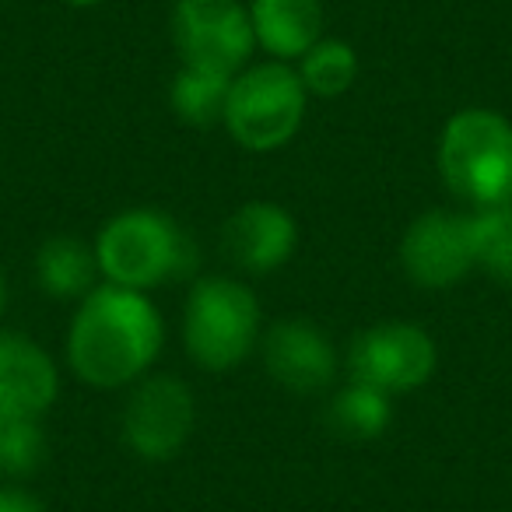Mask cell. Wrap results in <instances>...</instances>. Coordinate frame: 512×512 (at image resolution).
I'll return each instance as SVG.
<instances>
[{
  "instance_id": "cell-15",
  "label": "cell",
  "mask_w": 512,
  "mask_h": 512,
  "mask_svg": "<svg viewBox=\"0 0 512 512\" xmlns=\"http://www.w3.org/2000/svg\"><path fill=\"white\" fill-rule=\"evenodd\" d=\"M232 78L235 74H221V71H211V67L179 64L176 78H172V88H169L172 113L183 123H190V127H214V123H221L225 120Z\"/></svg>"
},
{
  "instance_id": "cell-8",
  "label": "cell",
  "mask_w": 512,
  "mask_h": 512,
  "mask_svg": "<svg viewBox=\"0 0 512 512\" xmlns=\"http://www.w3.org/2000/svg\"><path fill=\"white\" fill-rule=\"evenodd\" d=\"M435 365V341L418 323H376L348 348V379L376 386L390 397L425 386L435 376Z\"/></svg>"
},
{
  "instance_id": "cell-22",
  "label": "cell",
  "mask_w": 512,
  "mask_h": 512,
  "mask_svg": "<svg viewBox=\"0 0 512 512\" xmlns=\"http://www.w3.org/2000/svg\"><path fill=\"white\" fill-rule=\"evenodd\" d=\"M4 302H8V278L0 271V309H4Z\"/></svg>"
},
{
  "instance_id": "cell-9",
  "label": "cell",
  "mask_w": 512,
  "mask_h": 512,
  "mask_svg": "<svg viewBox=\"0 0 512 512\" xmlns=\"http://www.w3.org/2000/svg\"><path fill=\"white\" fill-rule=\"evenodd\" d=\"M400 264L418 288L442 292L474 271V239L470 214L460 211H425L407 225L400 239Z\"/></svg>"
},
{
  "instance_id": "cell-4",
  "label": "cell",
  "mask_w": 512,
  "mask_h": 512,
  "mask_svg": "<svg viewBox=\"0 0 512 512\" xmlns=\"http://www.w3.org/2000/svg\"><path fill=\"white\" fill-rule=\"evenodd\" d=\"M309 92L299 71L285 60H260L232 78L225 106V130L242 151H278L299 134Z\"/></svg>"
},
{
  "instance_id": "cell-3",
  "label": "cell",
  "mask_w": 512,
  "mask_h": 512,
  "mask_svg": "<svg viewBox=\"0 0 512 512\" xmlns=\"http://www.w3.org/2000/svg\"><path fill=\"white\" fill-rule=\"evenodd\" d=\"M439 176L463 204H512V123L495 109L470 106L439 134Z\"/></svg>"
},
{
  "instance_id": "cell-10",
  "label": "cell",
  "mask_w": 512,
  "mask_h": 512,
  "mask_svg": "<svg viewBox=\"0 0 512 512\" xmlns=\"http://www.w3.org/2000/svg\"><path fill=\"white\" fill-rule=\"evenodd\" d=\"M267 376L292 393H320L337 379V348L309 320H281L264 337Z\"/></svg>"
},
{
  "instance_id": "cell-5",
  "label": "cell",
  "mask_w": 512,
  "mask_h": 512,
  "mask_svg": "<svg viewBox=\"0 0 512 512\" xmlns=\"http://www.w3.org/2000/svg\"><path fill=\"white\" fill-rule=\"evenodd\" d=\"M260 341V299L225 274L197 278L183 309V344L207 372H228L253 355Z\"/></svg>"
},
{
  "instance_id": "cell-18",
  "label": "cell",
  "mask_w": 512,
  "mask_h": 512,
  "mask_svg": "<svg viewBox=\"0 0 512 512\" xmlns=\"http://www.w3.org/2000/svg\"><path fill=\"white\" fill-rule=\"evenodd\" d=\"M309 99H341L358 78V53L344 39H320L306 57L295 60Z\"/></svg>"
},
{
  "instance_id": "cell-21",
  "label": "cell",
  "mask_w": 512,
  "mask_h": 512,
  "mask_svg": "<svg viewBox=\"0 0 512 512\" xmlns=\"http://www.w3.org/2000/svg\"><path fill=\"white\" fill-rule=\"evenodd\" d=\"M60 4H71V8H95L102 0H60Z\"/></svg>"
},
{
  "instance_id": "cell-20",
  "label": "cell",
  "mask_w": 512,
  "mask_h": 512,
  "mask_svg": "<svg viewBox=\"0 0 512 512\" xmlns=\"http://www.w3.org/2000/svg\"><path fill=\"white\" fill-rule=\"evenodd\" d=\"M0 512H46L43 498L22 488H0Z\"/></svg>"
},
{
  "instance_id": "cell-16",
  "label": "cell",
  "mask_w": 512,
  "mask_h": 512,
  "mask_svg": "<svg viewBox=\"0 0 512 512\" xmlns=\"http://www.w3.org/2000/svg\"><path fill=\"white\" fill-rule=\"evenodd\" d=\"M393 421V397L376 386H365L348 379L344 390L330 397L327 407V425L344 439H379Z\"/></svg>"
},
{
  "instance_id": "cell-1",
  "label": "cell",
  "mask_w": 512,
  "mask_h": 512,
  "mask_svg": "<svg viewBox=\"0 0 512 512\" xmlns=\"http://www.w3.org/2000/svg\"><path fill=\"white\" fill-rule=\"evenodd\" d=\"M165 320L148 292L95 285L67 330V365L95 390H120L148 376L162 355Z\"/></svg>"
},
{
  "instance_id": "cell-2",
  "label": "cell",
  "mask_w": 512,
  "mask_h": 512,
  "mask_svg": "<svg viewBox=\"0 0 512 512\" xmlns=\"http://www.w3.org/2000/svg\"><path fill=\"white\" fill-rule=\"evenodd\" d=\"M102 281L134 292H151L165 281H179L197 267L190 235L155 207L120 211L95 235Z\"/></svg>"
},
{
  "instance_id": "cell-12",
  "label": "cell",
  "mask_w": 512,
  "mask_h": 512,
  "mask_svg": "<svg viewBox=\"0 0 512 512\" xmlns=\"http://www.w3.org/2000/svg\"><path fill=\"white\" fill-rule=\"evenodd\" d=\"M60 393L57 362L43 344L18 330H0V414L43 418Z\"/></svg>"
},
{
  "instance_id": "cell-14",
  "label": "cell",
  "mask_w": 512,
  "mask_h": 512,
  "mask_svg": "<svg viewBox=\"0 0 512 512\" xmlns=\"http://www.w3.org/2000/svg\"><path fill=\"white\" fill-rule=\"evenodd\" d=\"M99 256L95 246L74 235H53L36 253V281L50 299H85L99 285Z\"/></svg>"
},
{
  "instance_id": "cell-11",
  "label": "cell",
  "mask_w": 512,
  "mask_h": 512,
  "mask_svg": "<svg viewBox=\"0 0 512 512\" xmlns=\"http://www.w3.org/2000/svg\"><path fill=\"white\" fill-rule=\"evenodd\" d=\"M221 242L235 267L249 274H271L295 256L299 225L292 211H285L274 200H246L225 221Z\"/></svg>"
},
{
  "instance_id": "cell-13",
  "label": "cell",
  "mask_w": 512,
  "mask_h": 512,
  "mask_svg": "<svg viewBox=\"0 0 512 512\" xmlns=\"http://www.w3.org/2000/svg\"><path fill=\"white\" fill-rule=\"evenodd\" d=\"M256 46L271 60L306 57L323 39V0H249Z\"/></svg>"
},
{
  "instance_id": "cell-7",
  "label": "cell",
  "mask_w": 512,
  "mask_h": 512,
  "mask_svg": "<svg viewBox=\"0 0 512 512\" xmlns=\"http://www.w3.org/2000/svg\"><path fill=\"white\" fill-rule=\"evenodd\" d=\"M172 43L183 64L239 74L256 50L249 8L242 0H176Z\"/></svg>"
},
{
  "instance_id": "cell-19",
  "label": "cell",
  "mask_w": 512,
  "mask_h": 512,
  "mask_svg": "<svg viewBox=\"0 0 512 512\" xmlns=\"http://www.w3.org/2000/svg\"><path fill=\"white\" fill-rule=\"evenodd\" d=\"M46 460L43 418L36 414H0V470L11 477H29Z\"/></svg>"
},
{
  "instance_id": "cell-6",
  "label": "cell",
  "mask_w": 512,
  "mask_h": 512,
  "mask_svg": "<svg viewBox=\"0 0 512 512\" xmlns=\"http://www.w3.org/2000/svg\"><path fill=\"white\" fill-rule=\"evenodd\" d=\"M123 442L137 460L165 463L179 456L197 425V400L179 376H144L123 404Z\"/></svg>"
},
{
  "instance_id": "cell-17",
  "label": "cell",
  "mask_w": 512,
  "mask_h": 512,
  "mask_svg": "<svg viewBox=\"0 0 512 512\" xmlns=\"http://www.w3.org/2000/svg\"><path fill=\"white\" fill-rule=\"evenodd\" d=\"M470 239L474 267H481L502 288H512V204L470 211Z\"/></svg>"
}]
</instances>
